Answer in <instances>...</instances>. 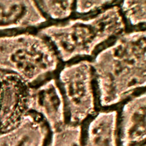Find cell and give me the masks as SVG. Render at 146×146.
Returning <instances> with one entry per match:
<instances>
[{
    "mask_svg": "<svg viewBox=\"0 0 146 146\" xmlns=\"http://www.w3.org/2000/svg\"><path fill=\"white\" fill-rule=\"evenodd\" d=\"M99 109L146 92V30L125 32L90 61Z\"/></svg>",
    "mask_w": 146,
    "mask_h": 146,
    "instance_id": "6da1fadb",
    "label": "cell"
},
{
    "mask_svg": "<svg viewBox=\"0 0 146 146\" xmlns=\"http://www.w3.org/2000/svg\"><path fill=\"white\" fill-rule=\"evenodd\" d=\"M55 78L64 104L66 124H82L99 110L90 60L62 64Z\"/></svg>",
    "mask_w": 146,
    "mask_h": 146,
    "instance_id": "277c9868",
    "label": "cell"
},
{
    "mask_svg": "<svg viewBox=\"0 0 146 146\" xmlns=\"http://www.w3.org/2000/svg\"><path fill=\"white\" fill-rule=\"evenodd\" d=\"M146 93L130 97L117 108V132L121 146L145 142Z\"/></svg>",
    "mask_w": 146,
    "mask_h": 146,
    "instance_id": "52a82bcc",
    "label": "cell"
},
{
    "mask_svg": "<svg viewBox=\"0 0 146 146\" xmlns=\"http://www.w3.org/2000/svg\"><path fill=\"white\" fill-rule=\"evenodd\" d=\"M82 124H65L51 132L46 146H82Z\"/></svg>",
    "mask_w": 146,
    "mask_h": 146,
    "instance_id": "4fadbf2b",
    "label": "cell"
},
{
    "mask_svg": "<svg viewBox=\"0 0 146 146\" xmlns=\"http://www.w3.org/2000/svg\"><path fill=\"white\" fill-rule=\"evenodd\" d=\"M30 88L16 74L0 70V133L15 127L27 112Z\"/></svg>",
    "mask_w": 146,
    "mask_h": 146,
    "instance_id": "5b68a950",
    "label": "cell"
},
{
    "mask_svg": "<svg viewBox=\"0 0 146 146\" xmlns=\"http://www.w3.org/2000/svg\"><path fill=\"white\" fill-rule=\"evenodd\" d=\"M50 133L43 118L28 111L15 127L0 133V146H46Z\"/></svg>",
    "mask_w": 146,
    "mask_h": 146,
    "instance_id": "ba28073f",
    "label": "cell"
},
{
    "mask_svg": "<svg viewBox=\"0 0 146 146\" xmlns=\"http://www.w3.org/2000/svg\"><path fill=\"white\" fill-rule=\"evenodd\" d=\"M62 64L51 44L36 31L0 37V70L16 74L30 87L54 77Z\"/></svg>",
    "mask_w": 146,
    "mask_h": 146,
    "instance_id": "3957f363",
    "label": "cell"
},
{
    "mask_svg": "<svg viewBox=\"0 0 146 146\" xmlns=\"http://www.w3.org/2000/svg\"><path fill=\"white\" fill-rule=\"evenodd\" d=\"M132 146H145V142L141 143H139V144H137L132 145Z\"/></svg>",
    "mask_w": 146,
    "mask_h": 146,
    "instance_id": "9a60e30c",
    "label": "cell"
},
{
    "mask_svg": "<svg viewBox=\"0 0 146 146\" xmlns=\"http://www.w3.org/2000/svg\"><path fill=\"white\" fill-rule=\"evenodd\" d=\"M40 115L53 131L66 124L64 104L55 76L30 87L27 112Z\"/></svg>",
    "mask_w": 146,
    "mask_h": 146,
    "instance_id": "8992f818",
    "label": "cell"
},
{
    "mask_svg": "<svg viewBox=\"0 0 146 146\" xmlns=\"http://www.w3.org/2000/svg\"><path fill=\"white\" fill-rule=\"evenodd\" d=\"M120 10L126 32L146 30V1H121Z\"/></svg>",
    "mask_w": 146,
    "mask_h": 146,
    "instance_id": "8fae6325",
    "label": "cell"
},
{
    "mask_svg": "<svg viewBox=\"0 0 146 146\" xmlns=\"http://www.w3.org/2000/svg\"><path fill=\"white\" fill-rule=\"evenodd\" d=\"M115 2V1L113 0L75 1V9L73 16L83 17L92 14L112 5Z\"/></svg>",
    "mask_w": 146,
    "mask_h": 146,
    "instance_id": "5bb4252c",
    "label": "cell"
},
{
    "mask_svg": "<svg viewBox=\"0 0 146 146\" xmlns=\"http://www.w3.org/2000/svg\"><path fill=\"white\" fill-rule=\"evenodd\" d=\"M116 108L99 109L83 124L82 146H119Z\"/></svg>",
    "mask_w": 146,
    "mask_h": 146,
    "instance_id": "9c48e42d",
    "label": "cell"
},
{
    "mask_svg": "<svg viewBox=\"0 0 146 146\" xmlns=\"http://www.w3.org/2000/svg\"><path fill=\"white\" fill-rule=\"evenodd\" d=\"M36 3L50 22L66 20L74 14L75 1H36Z\"/></svg>",
    "mask_w": 146,
    "mask_h": 146,
    "instance_id": "7c38bea8",
    "label": "cell"
},
{
    "mask_svg": "<svg viewBox=\"0 0 146 146\" xmlns=\"http://www.w3.org/2000/svg\"><path fill=\"white\" fill-rule=\"evenodd\" d=\"M47 22L35 1H0V29L18 28L36 31Z\"/></svg>",
    "mask_w": 146,
    "mask_h": 146,
    "instance_id": "30bf717a",
    "label": "cell"
},
{
    "mask_svg": "<svg viewBox=\"0 0 146 146\" xmlns=\"http://www.w3.org/2000/svg\"><path fill=\"white\" fill-rule=\"evenodd\" d=\"M120 1H115L88 15L47 22L36 32L49 41L63 64L83 59L91 61L100 50L126 32Z\"/></svg>",
    "mask_w": 146,
    "mask_h": 146,
    "instance_id": "7a4b0ae2",
    "label": "cell"
}]
</instances>
